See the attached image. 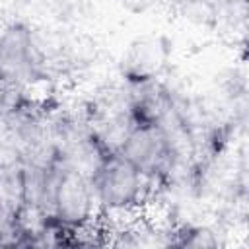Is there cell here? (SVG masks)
<instances>
[{"label": "cell", "instance_id": "obj_1", "mask_svg": "<svg viewBox=\"0 0 249 249\" xmlns=\"http://www.w3.org/2000/svg\"><path fill=\"white\" fill-rule=\"evenodd\" d=\"M88 177L97 206L111 214L136 210L150 183L117 148L101 150Z\"/></svg>", "mask_w": 249, "mask_h": 249}, {"label": "cell", "instance_id": "obj_2", "mask_svg": "<svg viewBox=\"0 0 249 249\" xmlns=\"http://www.w3.org/2000/svg\"><path fill=\"white\" fill-rule=\"evenodd\" d=\"M117 150L146 175L148 181L163 177L171 171L175 146L167 126L160 121L130 119L123 130Z\"/></svg>", "mask_w": 249, "mask_h": 249}, {"label": "cell", "instance_id": "obj_3", "mask_svg": "<svg viewBox=\"0 0 249 249\" xmlns=\"http://www.w3.org/2000/svg\"><path fill=\"white\" fill-rule=\"evenodd\" d=\"M43 53L25 23H10L0 33V82L18 89L41 78Z\"/></svg>", "mask_w": 249, "mask_h": 249}]
</instances>
